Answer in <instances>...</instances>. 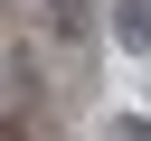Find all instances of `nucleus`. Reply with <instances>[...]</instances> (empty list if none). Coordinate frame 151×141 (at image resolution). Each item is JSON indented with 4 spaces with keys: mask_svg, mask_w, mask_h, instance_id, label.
Listing matches in <instances>:
<instances>
[{
    "mask_svg": "<svg viewBox=\"0 0 151 141\" xmlns=\"http://www.w3.org/2000/svg\"><path fill=\"white\" fill-rule=\"evenodd\" d=\"M47 19H57V38H85V0H47Z\"/></svg>",
    "mask_w": 151,
    "mask_h": 141,
    "instance_id": "7ed1b4c3",
    "label": "nucleus"
},
{
    "mask_svg": "<svg viewBox=\"0 0 151 141\" xmlns=\"http://www.w3.org/2000/svg\"><path fill=\"white\" fill-rule=\"evenodd\" d=\"M104 28H113V47H123V56H151V0H113V9H104Z\"/></svg>",
    "mask_w": 151,
    "mask_h": 141,
    "instance_id": "f257e3e1",
    "label": "nucleus"
},
{
    "mask_svg": "<svg viewBox=\"0 0 151 141\" xmlns=\"http://www.w3.org/2000/svg\"><path fill=\"white\" fill-rule=\"evenodd\" d=\"M104 141H151V113H113V122H104Z\"/></svg>",
    "mask_w": 151,
    "mask_h": 141,
    "instance_id": "20e7f679",
    "label": "nucleus"
},
{
    "mask_svg": "<svg viewBox=\"0 0 151 141\" xmlns=\"http://www.w3.org/2000/svg\"><path fill=\"white\" fill-rule=\"evenodd\" d=\"M28 85H38V56H28V47H9V103H28Z\"/></svg>",
    "mask_w": 151,
    "mask_h": 141,
    "instance_id": "f03ea898",
    "label": "nucleus"
}]
</instances>
